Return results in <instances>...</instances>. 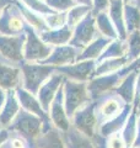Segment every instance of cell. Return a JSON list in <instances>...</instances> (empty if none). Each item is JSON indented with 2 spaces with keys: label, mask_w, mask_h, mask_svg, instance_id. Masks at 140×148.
<instances>
[{
  "label": "cell",
  "mask_w": 140,
  "mask_h": 148,
  "mask_svg": "<svg viewBox=\"0 0 140 148\" xmlns=\"http://www.w3.org/2000/svg\"><path fill=\"white\" fill-rule=\"evenodd\" d=\"M76 1L81 3V5H86V6L92 8V0H76Z\"/></svg>",
  "instance_id": "31"
},
{
  "label": "cell",
  "mask_w": 140,
  "mask_h": 148,
  "mask_svg": "<svg viewBox=\"0 0 140 148\" xmlns=\"http://www.w3.org/2000/svg\"><path fill=\"white\" fill-rule=\"evenodd\" d=\"M108 148H127V146H125L123 138L113 135V136H111L108 141Z\"/></svg>",
  "instance_id": "26"
},
{
  "label": "cell",
  "mask_w": 140,
  "mask_h": 148,
  "mask_svg": "<svg viewBox=\"0 0 140 148\" xmlns=\"http://www.w3.org/2000/svg\"><path fill=\"white\" fill-rule=\"evenodd\" d=\"M134 146L135 148H140V116L139 120L137 121V138H135V142H134Z\"/></svg>",
  "instance_id": "29"
},
{
  "label": "cell",
  "mask_w": 140,
  "mask_h": 148,
  "mask_svg": "<svg viewBox=\"0 0 140 148\" xmlns=\"http://www.w3.org/2000/svg\"><path fill=\"white\" fill-rule=\"evenodd\" d=\"M137 115H138V109L133 106L129 117L123 127V133H122V138L127 147L134 146L135 138H137V121H138Z\"/></svg>",
  "instance_id": "18"
},
{
  "label": "cell",
  "mask_w": 140,
  "mask_h": 148,
  "mask_svg": "<svg viewBox=\"0 0 140 148\" xmlns=\"http://www.w3.org/2000/svg\"><path fill=\"white\" fill-rule=\"evenodd\" d=\"M109 9V0H92L91 12L93 16H96L100 12L108 11Z\"/></svg>",
  "instance_id": "25"
},
{
  "label": "cell",
  "mask_w": 140,
  "mask_h": 148,
  "mask_svg": "<svg viewBox=\"0 0 140 148\" xmlns=\"http://www.w3.org/2000/svg\"><path fill=\"white\" fill-rule=\"evenodd\" d=\"M129 73H132L128 64L124 68H122L119 72L112 73V74H106V75H100L91 79V82L87 84V90L90 99H100L109 92H114L117 86L120 84L125 77Z\"/></svg>",
  "instance_id": "1"
},
{
  "label": "cell",
  "mask_w": 140,
  "mask_h": 148,
  "mask_svg": "<svg viewBox=\"0 0 140 148\" xmlns=\"http://www.w3.org/2000/svg\"><path fill=\"white\" fill-rule=\"evenodd\" d=\"M49 112H50V119L53 121L54 127L58 131L67 132L70 128V123H69V117L67 116V112H65V109H64L62 90H59V92L55 95V98L52 103V109H49Z\"/></svg>",
  "instance_id": "7"
},
{
  "label": "cell",
  "mask_w": 140,
  "mask_h": 148,
  "mask_svg": "<svg viewBox=\"0 0 140 148\" xmlns=\"http://www.w3.org/2000/svg\"><path fill=\"white\" fill-rule=\"evenodd\" d=\"M96 20V27L99 32L102 35L107 37L109 40H117L118 38V34H117V30L113 25V22L111 21V17L108 15V11L105 12H100L95 16Z\"/></svg>",
  "instance_id": "16"
},
{
  "label": "cell",
  "mask_w": 140,
  "mask_h": 148,
  "mask_svg": "<svg viewBox=\"0 0 140 148\" xmlns=\"http://www.w3.org/2000/svg\"><path fill=\"white\" fill-rule=\"evenodd\" d=\"M92 145H93V148H108V143L106 141V137L101 136L100 133L99 135H95L92 137Z\"/></svg>",
  "instance_id": "27"
},
{
  "label": "cell",
  "mask_w": 140,
  "mask_h": 148,
  "mask_svg": "<svg viewBox=\"0 0 140 148\" xmlns=\"http://www.w3.org/2000/svg\"><path fill=\"white\" fill-rule=\"evenodd\" d=\"M127 54V43L123 40H113L112 42L107 46V48L103 51L99 58H97V63H100L105 59H109V58H119V57H124Z\"/></svg>",
  "instance_id": "19"
},
{
  "label": "cell",
  "mask_w": 140,
  "mask_h": 148,
  "mask_svg": "<svg viewBox=\"0 0 140 148\" xmlns=\"http://www.w3.org/2000/svg\"><path fill=\"white\" fill-rule=\"evenodd\" d=\"M132 109H133L132 105L125 104L123 110L120 111L117 116H114L113 119L108 120V121H106L103 125H102V127H101V136L111 137V136H113L117 131H119L122 127H124V125H125V122H127V120L129 117Z\"/></svg>",
  "instance_id": "9"
},
{
  "label": "cell",
  "mask_w": 140,
  "mask_h": 148,
  "mask_svg": "<svg viewBox=\"0 0 140 148\" xmlns=\"http://www.w3.org/2000/svg\"><path fill=\"white\" fill-rule=\"evenodd\" d=\"M62 72L69 75L74 82H84L93 79L96 72L95 61H82L74 66H68L62 68Z\"/></svg>",
  "instance_id": "6"
},
{
  "label": "cell",
  "mask_w": 140,
  "mask_h": 148,
  "mask_svg": "<svg viewBox=\"0 0 140 148\" xmlns=\"http://www.w3.org/2000/svg\"><path fill=\"white\" fill-rule=\"evenodd\" d=\"M91 12V8L86 5H79L75 6L71 11L69 12V25L70 26H75L80 21H82L87 14Z\"/></svg>",
  "instance_id": "24"
},
{
  "label": "cell",
  "mask_w": 140,
  "mask_h": 148,
  "mask_svg": "<svg viewBox=\"0 0 140 148\" xmlns=\"http://www.w3.org/2000/svg\"><path fill=\"white\" fill-rule=\"evenodd\" d=\"M127 64H128V59H127L125 56H124V57H119V58L105 59V61H102V62L96 64L95 77L117 73V72H119L122 68H124Z\"/></svg>",
  "instance_id": "14"
},
{
  "label": "cell",
  "mask_w": 140,
  "mask_h": 148,
  "mask_svg": "<svg viewBox=\"0 0 140 148\" xmlns=\"http://www.w3.org/2000/svg\"><path fill=\"white\" fill-rule=\"evenodd\" d=\"M10 128L18 132L22 138H25L30 145L36 147V141L43 133V121L33 114L20 112Z\"/></svg>",
  "instance_id": "2"
},
{
  "label": "cell",
  "mask_w": 140,
  "mask_h": 148,
  "mask_svg": "<svg viewBox=\"0 0 140 148\" xmlns=\"http://www.w3.org/2000/svg\"><path fill=\"white\" fill-rule=\"evenodd\" d=\"M122 108H124V106L122 105V100L120 99L109 98V99H107L103 104H102L100 111H101L102 117L106 119L107 121H108V120L117 116V115L123 110Z\"/></svg>",
  "instance_id": "21"
},
{
  "label": "cell",
  "mask_w": 140,
  "mask_h": 148,
  "mask_svg": "<svg viewBox=\"0 0 140 148\" xmlns=\"http://www.w3.org/2000/svg\"><path fill=\"white\" fill-rule=\"evenodd\" d=\"M76 56L77 52L73 47H62L55 52L53 61L58 64H67L71 63L76 58Z\"/></svg>",
  "instance_id": "23"
},
{
  "label": "cell",
  "mask_w": 140,
  "mask_h": 148,
  "mask_svg": "<svg viewBox=\"0 0 140 148\" xmlns=\"http://www.w3.org/2000/svg\"><path fill=\"white\" fill-rule=\"evenodd\" d=\"M95 106L96 104H88L76 111L73 116L74 127L88 138H92L96 135L95 127L97 123V117L95 114Z\"/></svg>",
  "instance_id": "4"
},
{
  "label": "cell",
  "mask_w": 140,
  "mask_h": 148,
  "mask_svg": "<svg viewBox=\"0 0 140 148\" xmlns=\"http://www.w3.org/2000/svg\"><path fill=\"white\" fill-rule=\"evenodd\" d=\"M96 20L92 12L87 14L82 21L77 24V27L74 35L73 45L77 47H86L96 38Z\"/></svg>",
  "instance_id": "5"
},
{
  "label": "cell",
  "mask_w": 140,
  "mask_h": 148,
  "mask_svg": "<svg viewBox=\"0 0 140 148\" xmlns=\"http://www.w3.org/2000/svg\"><path fill=\"white\" fill-rule=\"evenodd\" d=\"M90 99L87 84L84 82H68L64 88V109L68 117H73Z\"/></svg>",
  "instance_id": "3"
},
{
  "label": "cell",
  "mask_w": 140,
  "mask_h": 148,
  "mask_svg": "<svg viewBox=\"0 0 140 148\" xmlns=\"http://www.w3.org/2000/svg\"><path fill=\"white\" fill-rule=\"evenodd\" d=\"M11 25H12V29H15V30H18L21 27L20 21H17V20H12L11 21Z\"/></svg>",
  "instance_id": "32"
},
{
  "label": "cell",
  "mask_w": 140,
  "mask_h": 148,
  "mask_svg": "<svg viewBox=\"0 0 140 148\" xmlns=\"http://www.w3.org/2000/svg\"><path fill=\"white\" fill-rule=\"evenodd\" d=\"M132 4H134V5L137 6V8L139 9V10H140V0H135V1H134V3H132Z\"/></svg>",
  "instance_id": "33"
},
{
  "label": "cell",
  "mask_w": 140,
  "mask_h": 148,
  "mask_svg": "<svg viewBox=\"0 0 140 148\" xmlns=\"http://www.w3.org/2000/svg\"><path fill=\"white\" fill-rule=\"evenodd\" d=\"M60 83H62V77H54L39 90V104L43 110L50 109V105L57 95Z\"/></svg>",
  "instance_id": "12"
},
{
  "label": "cell",
  "mask_w": 140,
  "mask_h": 148,
  "mask_svg": "<svg viewBox=\"0 0 140 148\" xmlns=\"http://www.w3.org/2000/svg\"><path fill=\"white\" fill-rule=\"evenodd\" d=\"M123 14L127 34L140 30V10L134 4H124Z\"/></svg>",
  "instance_id": "17"
},
{
  "label": "cell",
  "mask_w": 140,
  "mask_h": 148,
  "mask_svg": "<svg viewBox=\"0 0 140 148\" xmlns=\"http://www.w3.org/2000/svg\"><path fill=\"white\" fill-rule=\"evenodd\" d=\"M125 43H127V54H125V57H127L129 64L140 57V30L128 34Z\"/></svg>",
  "instance_id": "20"
},
{
  "label": "cell",
  "mask_w": 140,
  "mask_h": 148,
  "mask_svg": "<svg viewBox=\"0 0 140 148\" xmlns=\"http://www.w3.org/2000/svg\"><path fill=\"white\" fill-rule=\"evenodd\" d=\"M57 128H50L46 133H42L41 137L36 141L37 148H67L63 141V137L59 135Z\"/></svg>",
  "instance_id": "15"
},
{
  "label": "cell",
  "mask_w": 140,
  "mask_h": 148,
  "mask_svg": "<svg viewBox=\"0 0 140 148\" xmlns=\"http://www.w3.org/2000/svg\"><path fill=\"white\" fill-rule=\"evenodd\" d=\"M112 41L113 40H109L102 35L97 36L90 45L86 46L84 52L81 54H79L77 58L80 59V61H93V59H97L103 53V51L107 48V46H108Z\"/></svg>",
  "instance_id": "11"
},
{
  "label": "cell",
  "mask_w": 140,
  "mask_h": 148,
  "mask_svg": "<svg viewBox=\"0 0 140 148\" xmlns=\"http://www.w3.org/2000/svg\"><path fill=\"white\" fill-rule=\"evenodd\" d=\"M9 140V132L6 130H0V147Z\"/></svg>",
  "instance_id": "30"
},
{
  "label": "cell",
  "mask_w": 140,
  "mask_h": 148,
  "mask_svg": "<svg viewBox=\"0 0 140 148\" xmlns=\"http://www.w3.org/2000/svg\"><path fill=\"white\" fill-rule=\"evenodd\" d=\"M128 67L130 68V71H132V72H140V57L135 59L134 62L129 63Z\"/></svg>",
  "instance_id": "28"
},
{
  "label": "cell",
  "mask_w": 140,
  "mask_h": 148,
  "mask_svg": "<svg viewBox=\"0 0 140 148\" xmlns=\"http://www.w3.org/2000/svg\"><path fill=\"white\" fill-rule=\"evenodd\" d=\"M137 78H138V72L129 73L128 75L120 82V84L117 86V89L114 90L116 95L128 105H132L133 101H134Z\"/></svg>",
  "instance_id": "10"
},
{
  "label": "cell",
  "mask_w": 140,
  "mask_h": 148,
  "mask_svg": "<svg viewBox=\"0 0 140 148\" xmlns=\"http://www.w3.org/2000/svg\"><path fill=\"white\" fill-rule=\"evenodd\" d=\"M135 0H123V3L124 4H132V3H134Z\"/></svg>",
  "instance_id": "34"
},
{
  "label": "cell",
  "mask_w": 140,
  "mask_h": 148,
  "mask_svg": "<svg viewBox=\"0 0 140 148\" xmlns=\"http://www.w3.org/2000/svg\"><path fill=\"white\" fill-rule=\"evenodd\" d=\"M63 141L67 148H93L91 138L82 135L75 127H70L67 132H64Z\"/></svg>",
  "instance_id": "13"
},
{
  "label": "cell",
  "mask_w": 140,
  "mask_h": 148,
  "mask_svg": "<svg viewBox=\"0 0 140 148\" xmlns=\"http://www.w3.org/2000/svg\"><path fill=\"white\" fill-rule=\"evenodd\" d=\"M17 111H18V106L16 104L15 99L9 98L7 101H6L5 109H4V111L0 114V125H1V126H6V125H9L12 121V119L15 117Z\"/></svg>",
  "instance_id": "22"
},
{
  "label": "cell",
  "mask_w": 140,
  "mask_h": 148,
  "mask_svg": "<svg viewBox=\"0 0 140 148\" xmlns=\"http://www.w3.org/2000/svg\"><path fill=\"white\" fill-rule=\"evenodd\" d=\"M123 6L124 3L123 0H109V9H108V15L111 17V21L118 34V38L125 41L127 40V30L124 25V14H123Z\"/></svg>",
  "instance_id": "8"
}]
</instances>
